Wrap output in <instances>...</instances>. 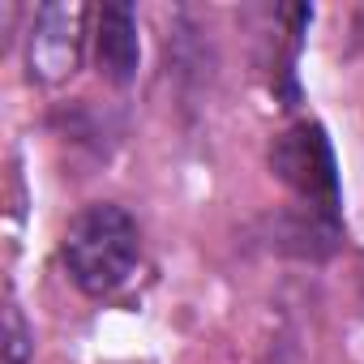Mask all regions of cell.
I'll use <instances>...</instances> for the list:
<instances>
[{"instance_id":"cell-1","label":"cell","mask_w":364,"mask_h":364,"mask_svg":"<svg viewBox=\"0 0 364 364\" xmlns=\"http://www.w3.org/2000/svg\"><path fill=\"white\" fill-rule=\"evenodd\" d=\"M141 257L137 223L116 202H95L77 210L60 236V262L86 296H112L129 283Z\"/></svg>"},{"instance_id":"cell-3","label":"cell","mask_w":364,"mask_h":364,"mask_svg":"<svg viewBox=\"0 0 364 364\" xmlns=\"http://www.w3.org/2000/svg\"><path fill=\"white\" fill-rule=\"evenodd\" d=\"M82 35H86V5L82 0H52L31 22L26 35V65L31 77L43 86H60L82 65Z\"/></svg>"},{"instance_id":"cell-4","label":"cell","mask_w":364,"mask_h":364,"mask_svg":"<svg viewBox=\"0 0 364 364\" xmlns=\"http://www.w3.org/2000/svg\"><path fill=\"white\" fill-rule=\"evenodd\" d=\"M95 60L99 73L112 86H129L141 65V39H137V14L129 5H103L95 18Z\"/></svg>"},{"instance_id":"cell-2","label":"cell","mask_w":364,"mask_h":364,"mask_svg":"<svg viewBox=\"0 0 364 364\" xmlns=\"http://www.w3.org/2000/svg\"><path fill=\"white\" fill-rule=\"evenodd\" d=\"M270 167L283 185L300 198V206L338 219V163L321 124H291L270 146Z\"/></svg>"},{"instance_id":"cell-5","label":"cell","mask_w":364,"mask_h":364,"mask_svg":"<svg viewBox=\"0 0 364 364\" xmlns=\"http://www.w3.org/2000/svg\"><path fill=\"white\" fill-rule=\"evenodd\" d=\"M35 355V334L22 317V309L9 300L5 304V334H0V364H31Z\"/></svg>"}]
</instances>
